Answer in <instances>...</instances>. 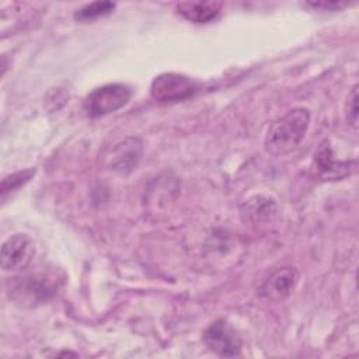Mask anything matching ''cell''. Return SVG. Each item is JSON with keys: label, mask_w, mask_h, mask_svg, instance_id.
I'll list each match as a JSON object with an SVG mask.
<instances>
[{"label": "cell", "mask_w": 359, "mask_h": 359, "mask_svg": "<svg viewBox=\"0 0 359 359\" xmlns=\"http://www.w3.org/2000/svg\"><path fill=\"white\" fill-rule=\"evenodd\" d=\"M310 123L307 108H293L273 121L265 135L264 147L271 156L279 157L293 151L303 140Z\"/></svg>", "instance_id": "6da1fadb"}, {"label": "cell", "mask_w": 359, "mask_h": 359, "mask_svg": "<svg viewBox=\"0 0 359 359\" xmlns=\"http://www.w3.org/2000/svg\"><path fill=\"white\" fill-rule=\"evenodd\" d=\"M132 91L128 86L114 83L93 90L84 100V109L90 116H101L118 111L130 100Z\"/></svg>", "instance_id": "7a4b0ae2"}, {"label": "cell", "mask_w": 359, "mask_h": 359, "mask_svg": "<svg viewBox=\"0 0 359 359\" xmlns=\"http://www.w3.org/2000/svg\"><path fill=\"white\" fill-rule=\"evenodd\" d=\"M198 91V83L180 73H163L153 79L150 95L157 102H175L189 98Z\"/></svg>", "instance_id": "3957f363"}, {"label": "cell", "mask_w": 359, "mask_h": 359, "mask_svg": "<svg viewBox=\"0 0 359 359\" xmlns=\"http://www.w3.org/2000/svg\"><path fill=\"white\" fill-rule=\"evenodd\" d=\"M205 345L219 356L234 358L241 352V338L226 320H216L203 331Z\"/></svg>", "instance_id": "277c9868"}, {"label": "cell", "mask_w": 359, "mask_h": 359, "mask_svg": "<svg viewBox=\"0 0 359 359\" xmlns=\"http://www.w3.org/2000/svg\"><path fill=\"white\" fill-rule=\"evenodd\" d=\"M55 292L53 285L42 276H27L13 279L8 294L21 306H35L46 302Z\"/></svg>", "instance_id": "5b68a950"}, {"label": "cell", "mask_w": 359, "mask_h": 359, "mask_svg": "<svg viewBox=\"0 0 359 359\" xmlns=\"http://www.w3.org/2000/svg\"><path fill=\"white\" fill-rule=\"evenodd\" d=\"M35 255V245L28 234H14L8 237L0 252V265L6 272L24 269Z\"/></svg>", "instance_id": "8992f818"}, {"label": "cell", "mask_w": 359, "mask_h": 359, "mask_svg": "<svg viewBox=\"0 0 359 359\" xmlns=\"http://www.w3.org/2000/svg\"><path fill=\"white\" fill-rule=\"evenodd\" d=\"M300 273L293 266L276 269L258 287V294L271 302H283L297 286Z\"/></svg>", "instance_id": "52a82bcc"}, {"label": "cell", "mask_w": 359, "mask_h": 359, "mask_svg": "<svg viewBox=\"0 0 359 359\" xmlns=\"http://www.w3.org/2000/svg\"><path fill=\"white\" fill-rule=\"evenodd\" d=\"M314 168L324 180H341L351 172V163L335 160L328 140H324L314 154Z\"/></svg>", "instance_id": "ba28073f"}, {"label": "cell", "mask_w": 359, "mask_h": 359, "mask_svg": "<svg viewBox=\"0 0 359 359\" xmlns=\"http://www.w3.org/2000/svg\"><path fill=\"white\" fill-rule=\"evenodd\" d=\"M223 4L219 1H184L177 6V13L185 20L196 24H205L215 20Z\"/></svg>", "instance_id": "9c48e42d"}, {"label": "cell", "mask_w": 359, "mask_h": 359, "mask_svg": "<svg viewBox=\"0 0 359 359\" xmlns=\"http://www.w3.org/2000/svg\"><path fill=\"white\" fill-rule=\"evenodd\" d=\"M140 153H142V143L139 139L130 137L123 143L118 144V147L115 149V156L112 161L114 170L122 174L132 171L140 158Z\"/></svg>", "instance_id": "30bf717a"}, {"label": "cell", "mask_w": 359, "mask_h": 359, "mask_svg": "<svg viewBox=\"0 0 359 359\" xmlns=\"http://www.w3.org/2000/svg\"><path fill=\"white\" fill-rule=\"evenodd\" d=\"M276 212V205L272 199L265 196H254L244 202V205L240 208L241 217L245 222L252 223H261L264 220H268L271 216H273Z\"/></svg>", "instance_id": "8fae6325"}, {"label": "cell", "mask_w": 359, "mask_h": 359, "mask_svg": "<svg viewBox=\"0 0 359 359\" xmlns=\"http://www.w3.org/2000/svg\"><path fill=\"white\" fill-rule=\"evenodd\" d=\"M115 7L116 4L111 1H94L77 10L74 14V18L77 21H91V20L111 14Z\"/></svg>", "instance_id": "7c38bea8"}, {"label": "cell", "mask_w": 359, "mask_h": 359, "mask_svg": "<svg viewBox=\"0 0 359 359\" xmlns=\"http://www.w3.org/2000/svg\"><path fill=\"white\" fill-rule=\"evenodd\" d=\"M35 174V170L34 168H28V170H24V171H18V172H14L8 177H6L3 181H1V196L4 198L7 192L10 191H14L17 189L18 187L24 185L25 182H28Z\"/></svg>", "instance_id": "4fadbf2b"}, {"label": "cell", "mask_w": 359, "mask_h": 359, "mask_svg": "<svg viewBox=\"0 0 359 359\" xmlns=\"http://www.w3.org/2000/svg\"><path fill=\"white\" fill-rule=\"evenodd\" d=\"M346 118L352 126L358 125V86H353L346 102Z\"/></svg>", "instance_id": "5bb4252c"}, {"label": "cell", "mask_w": 359, "mask_h": 359, "mask_svg": "<svg viewBox=\"0 0 359 359\" xmlns=\"http://www.w3.org/2000/svg\"><path fill=\"white\" fill-rule=\"evenodd\" d=\"M307 6H310L313 8L335 11V10H341V8L346 7L348 3H345V1H314V3L310 1V3H307Z\"/></svg>", "instance_id": "9a60e30c"}]
</instances>
